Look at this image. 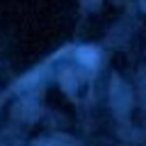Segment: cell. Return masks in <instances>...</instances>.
<instances>
[{"label": "cell", "mask_w": 146, "mask_h": 146, "mask_svg": "<svg viewBox=\"0 0 146 146\" xmlns=\"http://www.w3.org/2000/svg\"><path fill=\"white\" fill-rule=\"evenodd\" d=\"M78 58L85 63V66H95V63H98V51H95V49L83 46V49L78 51Z\"/></svg>", "instance_id": "obj_1"}]
</instances>
